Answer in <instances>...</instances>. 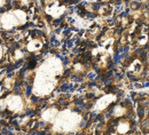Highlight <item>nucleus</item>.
I'll return each instance as SVG.
<instances>
[{"mask_svg":"<svg viewBox=\"0 0 149 135\" xmlns=\"http://www.w3.org/2000/svg\"><path fill=\"white\" fill-rule=\"evenodd\" d=\"M88 78H90V79H93V78H94V75H93V73H90V75H88Z\"/></svg>","mask_w":149,"mask_h":135,"instance_id":"f257e3e1","label":"nucleus"}]
</instances>
